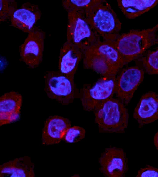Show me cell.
Segmentation results:
<instances>
[{"label":"cell","instance_id":"1","mask_svg":"<svg viewBox=\"0 0 158 177\" xmlns=\"http://www.w3.org/2000/svg\"><path fill=\"white\" fill-rule=\"evenodd\" d=\"M158 23L152 28L131 30L113 41L125 65L135 60L151 47L158 44Z\"/></svg>","mask_w":158,"mask_h":177},{"label":"cell","instance_id":"2","mask_svg":"<svg viewBox=\"0 0 158 177\" xmlns=\"http://www.w3.org/2000/svg\"><path fill=\"white\" fill-rule=\"evenodd\" d=\"M94 111L99 132H125L128 125L129 115L126 105L118 99L112 97L104 101Z\"/></svg>","mask_w":158,"mask_h":177},{"label":"cell","instance_id":"3","mask_svg":"<svg viewBox=\"0 0 158 177\" xmlns=\"http://www.w3.org/2000/svg\"><path fill=\"white\" fill-rule=\"evenodd\" d=\"M84 15L93 30L103 40L114 41L120 35L122 23L106 1L98 0Z\"/></svg>","mask_w":158,"mask_h":177},{"label":"cell","instance_id":"4","mask_svg":"<svg viewBox=\"0 0 158 177\" xmlns=\"http://www.w3.org/2000/svg\"><path fill=\"white\" fill-rule=\"evenodd\" d=\"M67 13V41L83 52L101 40L84 14L75 10L68 11Z\"/></svg>","mask_w":158,"mask_h":177},{"label":"cell","instance_id":"5","mask_svg":"<svg viewBox=\"0 0 158 177\" xmlns=\"http://www.w3.org/2000/svg\"><path fill=\"white\" fill-rule=\"evenodd\" d=\"M44 77V90L49 98L63 105H68L79 96L74 78L67 76L58 70L47 71Z\"/></svg>","mask_w":158,"mask_h":177},{"label":"cell","instance_id":"6","mask_svg":"<svg viewBox=\"0 0 158 177\" xmlns=\"http://www.w3.org/2000/svg\"><path fill=\"white\" fill-rule=\"evenodd\" d=\"M116 76H102L93 85L81 89L79 96L85 110L94 111L102 102L113 97L116 88Z\"/></svg>","mask_w":158,"mask_h":177},{"label":"cell","instance_id":"7","mask_svg":"<svg viewBox=\"0 0 158 177\" xmlns=\"http://www.w3.org/2000/svg\"><path fill=\"white\" fill-rule=\"evenodd\" d=\"M28 34L19 46L20 59L29 68L34 69L42 61L46 33L35 26Z\"/></svg>","mask_w":158,"mask_h":177},{"label":"cell","instance_id":"8","mask_svg":"<svg viewBox=\"0 0 158 177\" xmlns=\"http://www.w3.org/2000/svg\"><path fill=\"white\" fill-rule=\"evenodd\" d=\"M145 72L136 65L123 69L116 78V96L125 105L132 98L135 91L142 82Z\"/></svg>","mask_w":158,"mask_h":177},{"label":"cell","instance_id":"9","mask_svg":"<svg viewBox=\"0 0 158 177\" xmlns=\"http://www.w3.org/2000/svg\"><path fill=\"white\" fill-rule=\"evenodd\" d=\"M100 170L107 177H124L128 170V159L123 149L106 148L99 159Z\"/></svg>","mask_w":158,"mask_h":177},{"label":"cell","instance_id":"10","mask_svg":"<svg viewBox=\"0 0 158 177\" xmlns=\"http://www.w3.org/2000/svg\"><path fill=\"white\" fill-rule=\"evenodd\" d=\"M133 117L140 128L158 120V94L148 92L141 97L133 113Z\"/></svg>","mask_w":158,"mask_h":177},{"label":"cell","instance_id":"11","mask_svg":"<svg viewBox=\"0 0 158 177\" xmlns=\"http://www.w3.org/2000/svg\"><path fill=\"white\" fill-rule=\"evenodd\" d=\"M42 13L37 5L27 2L15 11L10 20L11 25L28 33L35 26Z\"/></svg>","mask_w":158,"mask_h":177},{"label":"cell","instance_id":"12","mask_svg":"<svg viewBox=\"0 0 158 177\" xmlns=\"http://www.w3.org/2000/svg\"><path fill=\"white\" fill-rule=\"evenodd\" d=\"M70 126L71 122L68 118L58 115L50 116L46 120L43 129L42 144L49 145L59 143Z\"/></svg>","mask_w":158,"mask_h":177},{"label":"cell","instance_id":"13","mask_svg":"<svg viewBox=\"0 0 158 177\" xmlns=\"http://www.w3.org/2000/svg\"><path fill=\"white\" fill-rule=\"evenodd\" d=\"M82 57V51L74 45L66 41L60 49L58 71L67 76L74 78L79 62Z\"/></svg>","mask_w":158,"mask_h":177},{"label":"cell","instance_id":"14","mask_svg":"<svg viewBox=\"0 0 158 177\" xmlns=\"http://www.w3.org/2000/svg\"><path fill=\"white\" fill-rule=\"evenodd\" d=\"M22 103V95L11 91L0 97V126L14 122L19 118Z\"/></svg>","mask_w":158,"mask_h":177},{"label":"cell","instance_id":"15","mask_svg":"<svg viewBox=\"0 0 158 177\" xmlns=\"http://www.w3.org/2000/svg\"><path fill=\"white\" fill-rule=\"evenodd\" d=\"M34 164L27 156L16 158L0 166V177H34Z\"/></svg>","mask_w":158,"mask_h":177},{"label":"cell","instance_id":"16","mask_svg":"<svg viewBox=\"0 0 158 177\" xmlns=\"http://www.w3.org/2000/svg\"><path fill=\"white\" fill-rule=\"evenodd\" d=\"M82 57L85 69L93 70L102 76L116 75L119 70L105 57L90 49L83 52Z\"/></svg>","mask_w":158,"mask_h":177},{"label":"cell","instance_id":"17","mask_svg":"<svg viewBox=\"0 0 158 177\" xmlns=\"http://www.w3.org/2000/svg\"><path fill=\"white\" fill-rule=\"evenodd\" d=\"M118 6L125 17L133 19L158 4V0H117Z\"/></svg>","mask_w":158,"mask_h":177},{"label":"cell","instance_id":"18","mask_svg":"<svg viewBox=\"0 0 158 177\" xmlns=\"http://www.w3.org/2000/svg\"><path fill=\"white\" fill-rule=\"evenodd\" d=\"M88 49L104 56L119 70L125 65L123 58L115 46L113 41L100 40Z\"/></svg>","mask_w":158,"mask_h":177},{"label":"cell","instance_id":"19","mask_svg":"<svg viewBox=\"0 0 158 177\" xmlns=\"http://www.w3.org/2000/svg\"><path fill=\"white\" fill-rule=\"evenodd\" d=\"M135 60L136 65L145 73L158 75V47L154 51H146Z\"/></svg>","mask_w":158,"mask_h":177},{"label":"cell","instance_id":"20","mask_svg":"<svg viewBox=\"0 0 158 177\" xmlns=\"http://www.w3.org/2000/svg\"><path fill=\"white\" fill-rule=\"evenodd\" d=\"M98 0H63L62 5L67 12L75 10L84 14L98 2Z\"/></svg>","mask_w":158,"mask_h":177},{"label":"cell","instance_id":"21","mask_svg":"<svg viewBox=\"0 0 158 177\" xmlns=\"http://www.w3.org/2000/svg\"><path fill=\"white\" fill-rule=\"evenodd\" d=\"M18 8L17 2L15 0H0V22H4L10 20Z\"/></svg>","mask_w":158,"mask_h":177},{"label":"cell","instance_id":"22","mask_svg":"<svg viewBox=\"0 0 158 177\" xmlns=\"http://www.w3.org/2000/svg\"><path fill=\"white\" fill-rule=\"evenodd\" d=\"M85 130L81 127L71 126L66 131L63 140L68 143H77L85 138Z\"/></svg>","mask_w":158,"mask_h":177},{"label":"cell","instance_id":"23","mask_svg":"<svg viewBox=\"0 0 158 177\" xmlns=\"http://www.w3.org/2000/svg\"><path fill=\"white\" fill-rule=\"evenodd\" d=\"M136 177H158V168L149 164L138 171Z\"/></svg>","mask_w":158,"mask_h":177},{"label":"cell","instance_id":"24","mask_svg":"<svg viewBox=\"0 0 158 177\" xmlns=\"http://www.w3.org/2000/svg\"><path fill=\"white\" fill-rule=\"evenodd\" d=\"M153 143L156 149L158 151V130L154 137Z\"/></svg>","mask_w":158,"mask_h":177}]
</instances>
